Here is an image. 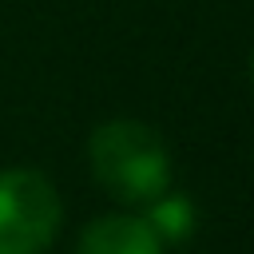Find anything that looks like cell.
I'll return each mask as SVG.
<instances>
[{
    "label": "cell",
    "mask_w": 254,
    "mask_h": 254,
    "mask_svg": "<svg viewBox=\"0 0 254 254\" xmlns=\"http://www.w3.org/2000/svg\"><path fill=\"white\" fill-rule=\"evenodd\" d=\"M60 226L56 187L28 167L0 171V254H44Z\"/></svg>",
    "instance_id": "7a4b0ae2"
},
{
    "label": "cell",
    "mask_w": 254,
    "mask_h": 254,
    "mask_svg": "<svg viewBox=\"0 0 254 254\" xmlns=\"http://www.w3.org/2000/svg\"><path fill=\"white\" fill-rule=\"evenodd\" d=\"M250 79H254V56H250Z\"/></svg>",
    "instance_id": "5b68a950"
},
{
    "label": "cell",
    "mask_w": 254,
    "mask_h": 254,
    "mask_svg": "<svg viewBox=\"0 0 254 254\" xmlns=\"http://www.w3.org/2000/svg\"><path fill=\"white\" fill-rule=\"evenodd\" d=\"M75 254H163V242L155 238L147 218L107 214V218H99L83 230Z\"/></svg>",
    "instance_id": "3957f363"
},
{
    "label": "cell",
    "mask_w": 254,
    "mask_h": 254,
    "mask_svg": "<svg viewBox=\"0 0 254 254\" xmlns=\"http://www.w3.org/2000/svg\"><path fill=\"white\" fill-rule=\"evenodd\" d=\"M147 226L155 230L159 242H183L194 230V206L179 194H163L147 206Z\"/></svg>",
    "instance_id": "277c9868"
},
{
    "label": "cell",
    "mask_w": 254,
    "mask_h": 254,
    "mask_svg": "<svg viewBox=\"0 0 254 254\" xmlns=\"http://www.w3.org/2000/svg\"><path fill=\"white\" fill-rule=\"evenodd\" d=\"M91 175L127 206H151L171 187V159L163 139L139 119H107L87 139Z\"/></svg>",
    "instance_id": "6da1fadb"
}]
</instances>
